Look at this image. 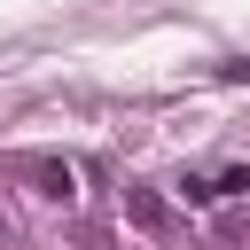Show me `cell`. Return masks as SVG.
I'll return each mask as SVG.
<instances>
[{
	"label": "cell",
	"mask_w": 250,
	"mask_h": 250,
	"mask_svg": "<svg viewBox=\"0 0 250 250\" xmlns=\"http://www.w3.org/2000/svg\"><path fill=\"white\" fill-rule=\"evenodd\" d=\"M242 188H250V172H242V164H219V172H188V180H180V203H195V211H203V203L242 195Z\"/></svg>",
	"instance_id": "1"
},
{
	"label": "cell",
	"mask_w": 250,
	"mask_h": 250,
	"mask_svg": "<svg viewBox=\"0 0 250 250\" xmlns=\"http://www.w3.org/2000/svg\"><path fill=\"white\" fill-rule=\"evenodd\" d=\"M31 180H39V195H62V203H70V188H78L70 164H31Z\"/></svg>",
	"instance_id": "2"
},
{
	"label": "cell",
	"mask_w": 250,
	"mask_h": 250,
	"mask_svg": "<svg viewBox=\"0 0 250 250\" xmlns=\"http://www.w3.org/2000/svg\"><path fill=\"white\" fill-rule=\"evenodd\" d=\"M125 211H133V227H164V203H156V195H133Z\"/></svg>",
	"instance_id": "3"
},
{
	"label": "cell",
	"mask_w": 250,
	"mask_h": 250,
	"mask_svg": "<svg viewBox=\"0 0 250 250\" xmlns=\"http://www.w3.org/2000/svg\"><path fill=\"white\" fill-rule=\"evenodd\" d=\"M0 242H8V227H0Z\"/></svg>",
	"instance_id": "4"
}]
</instances>
